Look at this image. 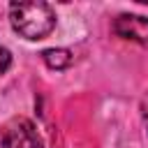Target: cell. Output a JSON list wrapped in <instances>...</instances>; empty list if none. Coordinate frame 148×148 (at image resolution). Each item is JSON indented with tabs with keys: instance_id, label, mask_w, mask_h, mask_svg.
Here are the masks:
<instances>
[{
	"instance_id": "1",
	"label": "cell",
	"mask_w": 148,
	"mask_h": 148,
	"mask_svg": "<svg viewBox=\"0 0 148 148\" xmlns=\"http://www.w3.org/2000/svg\"><path fill=\"white\" fill-rule=\"evenodd\" d=\"M9 23L14 32L28 42L44 39L56 28V12L49 2L42 0H23L9 5Z\"/></svg>"
},
{
	"instance_id": "2",
	"label": "cell",
	"mask_w": 148,
	"mask_h": 148,
	"mask_svg": "<svg viewBox=\"0 0 148 148\" xmlns=\"http://www.w3.org/2000/svg\"><path fill=\"white\" fill-rule=\"evenodd\" d=\"M0 143L2 148H44V141L35 123L28 118H12L2 127Z\"/></svg>"
},
{
	"instance_id": "3",
	"label": "cell",
	"mask_w": 148,
	"mask_h": 148,
	"mask_svg": "<svg viewBox=\"0 0 148 148\" xmlns=\"http://www.w3.org/2000/svg\"><path fill=\"white\" fill-rule=\"evenodd\" d=\"M113 32L127 42L148 46V18L139 14H120L113 21Z\"/></svg>"
},
{
	"instance_id": "4",
	"label": "cell",
	"mask_w": 148,
	"mask_h": 148,
	"mask_svg": "<svg viewBox=\"0 0 148 148\" xmlns=\"http://www.w3.org/2000/svg\"><path fill=\"white\" fill-rule=\"evenodd\" d=\"M42 58H44L46 67H49V69H56V72L67 69V67L72 65V60H74L72 51H67V49H46V51L42 53Z\"/></svg>"
},
{
	"instance_id": "5",
	"label": "cell",
	"mask_w": 148,
	"mask_h": 148,
	"mask_svg": "<svg viewBox=\"0 0 148 148\" xmlns=\"http://www.w3.org/2000/svg\"><path fill=\"white\" fill-rule=\"evenodd\" d=\"M9 65H12V53H9V49L0 46V76L9 69Z\"/></svg>"
},
{
	"instance_id": "6",
	"label": "cell",
	"mask_w": 148,
	"mask_h": 148,
	"mask_svg": "<svg viewBox=\"0 0 148 148\" xmlns=\"http://www.w3.org/2000/svg\"><path fill=\"white\" fill-rule=\"evenodd\" d=\"M141 116H143V125H146V130H148V95H146L143 102H141Z\"/></svg>"
}]
</instances>
